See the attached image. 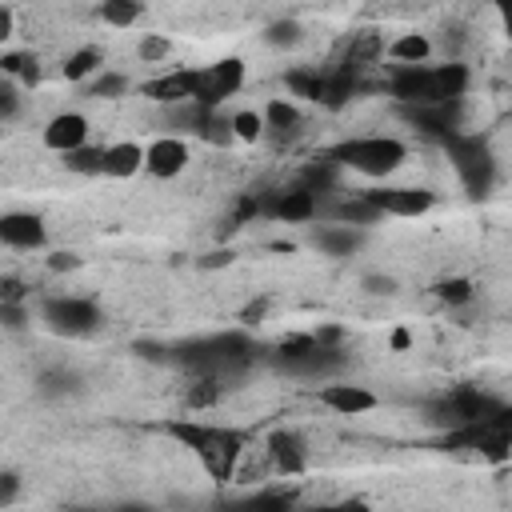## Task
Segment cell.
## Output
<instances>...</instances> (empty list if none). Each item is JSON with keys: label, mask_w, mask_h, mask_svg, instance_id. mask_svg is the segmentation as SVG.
<instances>
[{"label": "cell", "mask_w": 512, "mask_h": 512, "mask_svg": "<svg viewBox=\"0 0 512 512\" xmlns=\"http://www.w3.org/2000/svg\"><path fill=\"white\" fill-rule=\"evenodd\" d=\"M364 196L384 216H396V220H416V216H428L436 208V192L420 188V184H384V188H368Z\"/></svg>", "instance_id": "4"}, {"label": "cell", "mask_w": 512, "mask_h": 512, "mask_svg": "<svg viewBox=\"0 0 512 512\" xmlns=\"http://www.w3.org/2000/svg\"><path fill=\"white\" fill-rule=\"evenodd\" d=\"M100 72H104V48H96V44H84V48L68 52L64 64H60V76H64L68 84H88V80L100 76Z\"/></svg>", "instance_id": "17"}, {"label": "cell", "mask_w": 512, "mask_h": 512, "mask_svg": "<svg viewBox=\"0 0 512 512\" xmlns=\"http://www.w3.org/2000/svg\"><path fill=\"white\" fill-rule=\"evenodd\" d=\"M104 148L108 144H80V148H72V152H64L60 160H64V168L72 172V176H104Z\"/></svg>", "instance_id": "20"}, {"label": "cell", "mask_w": 512, "mask_h": 512, "mask_svg": "<svg viewBox=\"0 0 512 512\" xmlns=\"http://www.w3.org/2000/svg\"><path fill=\"white\" fill-rule=\"evenodd\" d=\"M192 164V144L184 136H156L144 152V172L156 180H176Z\"/></svg>", "instance_id": "8"}, {"label": "cell", "mask_w": 512, "mask_h": 512, "mask_svg": "<svg viewBox=\"0 0 512 512\" xmlns=\"http://www.w3.org/2000/svg\"><path fill=\"white\" fill-rule=\"evenodd\" d=\"M24 84H16V80H0V120L4 124H16V116H20V104H24Z\"/></svg>", "instance_id": "29"}, {"label": "cell", "mask_w": 512, "mask_h": 512, "mask_svg": "<svg viewBox=\"0 0 512 512\" xmlns=\"http://www.w3.org/2000/svg\"><path fill=\"white\" fill-rule=\"evenodd\" d=\"M16 496H20V476H16L12 468H4V472H0V508H12Z\"/></svg>", "instance_id": "31"}, {"label": "cell", "mask_w": 512, "mask_h": 512, "mask_svg": "<svg viewBox=\"0 0 512 512\" xmlns=\"http://www.w3.org/2000/svg\"><path fill=\"white\" fill-rule=\"evenodd\" d=\"M264 312H268V300H256V304H248V308L240 312V320H244V324H260Z\"/></svg>", "instance_id": "35"}, {"label": "cell", "mask_w": 512, "mask_h": 512, "mask_svg": "<svg viewBox=\"0 0 512 512\" xmlns=\"http://www.w3.org/2000/svg\"><path fill=\"white\" fill-rule=\"evenodd\" d=\"M440 144H444V156H448V164H452L460 188H464L468 196H488V192H492V180H496V156H492L488 140H484L480 132L460 128V132H452V136L440 140Z\"/></svg>", "instance_id": "2"}, {"label": "cell", "mask_w": 512, "mask_h": 512, "mask_svg": "<svg viewBox=\"0 0 512 512\" xmlns=\"http://www.w3.org/2000/svg\"><path fill=\"white\" fill-rule=\"evenodd\" d=\"M40 140H44L48 152L64 156V152H72V148H80V144L92 140V124H88L84 112H72V108H68V112H56V116L40 128Z\"/></svg>", "instance_id": "9"}, {"label": "cell", "mask_w": 512, "mask_h": 512, "mask_svg": "<svg viewBox=\"0 0 512 512\" xmlns=\"http://www.w3.org/2000/svg\"><path fill=\"white\" fill-rule=\"evenodd\" d=\"M36 392H40L44 400H64V396H76V392H80V376H76L72 368H48V372H40Z\"/></svg>", "instance_id": "23"}, {"label": "cell", "mask_w": 512, "mask_h": 512, "mask_svg": "<svg viewBox=\"0 0 512 512\" xmlns=\"http://www.w3.org/2000/svg\"><path fill=\"white\" fill-rule=\"evenodd\" d=\"M260 40H264L268 48H276V52H288V48H296V44L304 40V24H300V20H292V16L268 20V24H264V32H260Z\"/></svg>", "instance_id": "22"}, {"label": "cell", "mask_w": 512, "mask_h": 512, "mask_svg": "<svg viewBox=\"0 0 512 512\" xmlns=\"http://www.w3.org/2000/svg\"><path fill=\"white\" fill-rule=\"evenodd\" d=\"M48 268L52 272H72V268H80V256L76 252H52L48 256Z\"/></svg>", "instance_id": "33"}, {"label": "cell", "mask_w": 512, "mask_h": 512, "mask_svg": "<svg viewBox=\"0 0 512 512\" xmlns=\"http://www.w3.org/2000/svg\"><path fill=\"white\" fill-rule=\"evenodd\" d=\"M316 400H320V408H328L336 416H364V412H372L380 404V396L372 388L352 384V380H324L316 388Z\"/></svg>", "instance_id": "7"}, {"label": "cell", "mask_w": 512, "mask_h": 512, "mask_svg": "<svg viewBox=\"0 0 512 512\" xmlns=\"http://www.w3.org/2000/svg\"><path fill=\"white\" fill-rule=\"evenodd\" d=\"M200 92V68H176V72H164L156 80L144 84V96L156 100V104H168V108H180V104H192Z\"/></svg>", "instance_id": "13"}, {"label": "cell", "mask_w": 512, "mask_h": 512, "mask_svg": "<svg viewBox=\"0 0 512 512\" xmlns=\"http://www.w3.org/2000/svg\"><path fill=\"white\" fill-rule=\"evenodd\" d=\"M308 240H312V248H316L320 256L344 260V256H352V252L364 248V228L344 224V220H320V224H312Z\"/></svg>", "instance_id": "11"}, {"label": "cell", "mask_w": 512, "mask_h": 512, "mask_svg": "<svg viewBox=\"0 0 512 512\" xmlns=\"http://www.w3.org/2000/svg\"><path fill=\"white\" fill-rule=\"evenodd\" d=\"M136 56H140L144 64H164V60L172 56V40L160 36V32H144L140 44H136Z\"/></svg>", "instance_id": "28"}, {"label": "cell", "mask_w": 512, "mask_h": 512, "mask_svg": "<svg viewBox=\"0 0 512 512\" xmlns=\"http://www.w3.org/2000/svg\"><path fill=\"white\" fill-rule=\"evenodd\" d=\"M436 300L448 304V308H464V304L476 300V288H472L468 276H444V280L436 284Z\"/></svg>", "instance_id": "26"}, {"label": "cell", "mask_w": 512, "mask_h": 512, "mask_svg": "<svg viewBox=\"0 0 512 512\" xmlns=\"http://www.w3.org/2000/svg\"><path fill=\"white\" fill-rule=\"evenodd\" d=\"M332 160L364 180H388L404 168L408 160V144L396 140V136H384V132H372V136H348L344 144L332 148Z\"/></svg>", "instance_id": "1"}, {"label": "cell", "mask_w": 512, "mask_h": 512, "mask_svg": "<svg viewBox=\"0 0 512 512\" xmlns=\"http://www.w3.org/2000/svg\"><path fill=\"white\" fill-rule=\"evenodd\" d=\"M200 464H204V472L212 476V480H232L236 476V464H240V456H244V440H240V432H232V428H212L208 424V436H204V444L192 452Z\"/></svg>", "instance_id": "5"}, {"label": "cell", "mask_w": 512, "mask_h": 512, "mask_svg": "<svg viewBox=\"0 0 512 512\" xmlns=\"http://www.w3.org/2000/svg\"><path fill=\"white\" fill-rule=\"evenodd\" d=\"M392 348H408V332H404V328L392 332Z\"/></svg>", "instance_id": "37"}, {"label": "cell", "mask_w": 512, "mask_h": 512, "mask_svg": "<svg viewBox=\"0 0 512 512\" xmlns=\"http://www.w3.org/2000/svg\"><path fill=\"white\" fill-rule=\"evenodd\" d=\"M248 80V68L240 56H224L208 68H200V92H196V104H212V108H224L228 96H236Z\"/></svg>", "instance_id": "6"}, {"label": "cell", "mask_w": 512, "mask_h": 512, "mask_svg": "<svg viewBox=\"0 0 512 512\" xmlns=\"http://www.w3.org/2000/svg\"><path fill=\"white\" fill-rule=\"evenodd\" d=\"M0 240L12 252H40L48 244V224L36 212H4L0 216Z\"/></svg>", "instance_id": "10"}, {"label": "cell", "mask_w": 512, "mask_h": 512, "mask_svg": "<svg viewBox=\"0 0 512 512\" xmlns=\"http://www.w3.org/2000/svg\"><path fill=\"white\" fill-rule=\"evenodd\" d=\"M12 36H16V12H12V4H4L0 8V40L8 44Z\"/></svg>", "instance_id": "34"}, {"label": "cell", "mask_w": 512, "mask_h": 512, "mask_svg": "<svg viewBox=\"0 0 512 512\" xmlns=\"http://www.w3.org/2000/svg\"><path fill=\"white\" fill-rule=\"evenodd\" d=\"M40 320L48 332L64 340H84L100 328V308L88 296H44L40 300Z\"/></svg>", "instance_id": "3"}, {"label": "cell", "mask_w": 512, "mask_h": 512, "mask_svg": "<svg viewBox=\"0 0 512 512\" xmlns=\"http://www.w3.org/2000/svg\"><path fill=\"white\" fill-rule=\"evenodd\" d=\"M264 132H268L264 112H256V108H240V112H232V136H236L240 144H256Z\"/></svg>", "instance_id": "27"}, {"label": "cell", "mask_w": 512, "mask_h": 512, "mask_svg": "<svg viewBox=\"0 0 512 512\" xmlns=\"http://www.w3.org/2000/svg\"><path fill=\"white\" fill-rule=\"evenodd\" d=\"M360 284H364V292H372V296H392V292H396V280H392V276H376V272H368Z\"/></svg>", "instance_id": "32"}, {"label": "cell", "mask_w": 512, "mask_h": 512, "mask_svg": "<svg viewBox=\"0 0 512 512\" xmlns=\"http://www.w3.org/2000/svg\"><path fill=\"white\" fill-rule=\"evenodd\" d=\"M144 144H136V140H116V144H108L104 148V176H112V180H132V176H140L144 172Z\"/></svg>", "instance_id": "15"}, {"label": "cell", "mask_w": 512, "mask_h": 512, "mask_svg": "<svg viewBox=\"0 0 512 512\" xmlns=\"http://www.w3.org/2000/svg\"><path fill=\"white\" fill-rule=\"evenodd\" d=\"M84 88H88V96H92V100H120V96H128V92H132V80H128L124 72L104 68V72H100V76H92Z\"/></svg>", "instance_id": "25"}, {"label": "cell", "mask_w": 512, "mask_h": 512, "mask_svg": "<svg viewBox=\"0 0 512 512\" xmlns=\"http://www.w3.org/2000/svg\"><path fill=\"white\" fill-rule=\"evenodd\" d=\"M496 12H500V24H504V36L512 40V0H492Z\"/></svg>", "instance_id": "36"}, {"label": "cell", "mask_w": 512, "mask_h": 512, "mask_svg": "<svg viewBox=\"0 0 512 512\" xmlns=\"http://www.w3.org/2000/svg\"><path fill=\"white\" fill-rule=\"evenodd\" d=\"M264 124H268V132H276V136H288V132H296L300 128V104L292 100V96H268L264 100Z\"/></svg>", "instance_id": "19"}, {"label": "cell", "mask_w": 512, "mask_h": 512, "mask_svg": "<svg viewBox=\"0 0 512 512\" xmlns=\"http://www.w3.org/2000/svg\"><path fill=\"white\" fill-rule=\"evenodd\" d=\"M328 220H344V224H356V228H372V224L384 220V212H380L364 192H356V196H344L340 204H332V208H328Z\"/></svg>", "instance_id": "18"}, {"label": "cell", "mask_w": 512, "mask_h": 512, "mask_svg": "<svg viewBox=\"0 0 512 512\" xmlns=\"http://www.w3.org/2000/svg\"><path fill=\"white\" fill-rule=\"evenodd\" d=\"M0 72L8 76V80H16V84H24V88H36L40 84V60L32 56V52H4L0 56Z\"/></svg>", "instance_id": "21"}, {"label": "cell", "mask_w": 512, "mask_h": 512, "mask_svg": "<svg viewBox=\"0 0 512 512\" xmlns=\"http://www.w3.org/2000/svg\"><path fill=\"white\" fill-rule=\"evenodd\" d=\"M96 16H100V24H108V28H132V24H140V16H144V0H100Z\"/></svg>", "instance_id": "24"}, {"label": "cell", "mask_w": 512, "mask_h": 512, "mask_svg": "<svg viewBox=\"0 0 512 512\" xmlns=\"http://www.w3.org/2000/svg\"><path fill=\"white\" fill-rule=\"evenodd\" d=\"M320 212V196L300 184V188H288V192H276V200L268 204V216H276L280 224H312Z\"/></svg>", "instance_id": "14"}, {"label": "cell", "mask_w": 512, "mask_h": 512, "mask_svg": "<svg viewBox=\"0 0 512 512\" xmlns=\"http://www.w3.org/2000/svg\"><path fill=\"white\" fill-rule=\"evenodd\" d=\"M264 448H268V460H272L276 476H300L308 468V440L296 428H276L264 440Z\"/></svg>", "instance_id": "12"}, {"label": "cell", "mask_w": 512, "mask_h": 512, "mask_svg": "<svg viewBox=\"0 0 512 512\" xmlns=\"http://www.w3.org/2000/svg\"><path fill=\"white\" fill-rule=\"evenodd\" d=\"M432 52H436V44H432L428 32H400V36L388 40V48H384V56H388L392 64H428Z\"/></svg>", "instance_id": "16"}, {"label": "cell", "mask_w": 512, "mask_h": 512, "mask_svg": "<svg viewBox=\"0 0 512 512\" xmlns=\"http://www.w3.org/2000/svg\"><path fill=\"white\" fill-rule=\"evenodd\" d=\"M0 316H4V328H8V332H20V328L28 324V316H32V312H28L24 304H16L12 296H4V308H0Z\"/></svg>", "instance_id": "30"}]
</instances>
